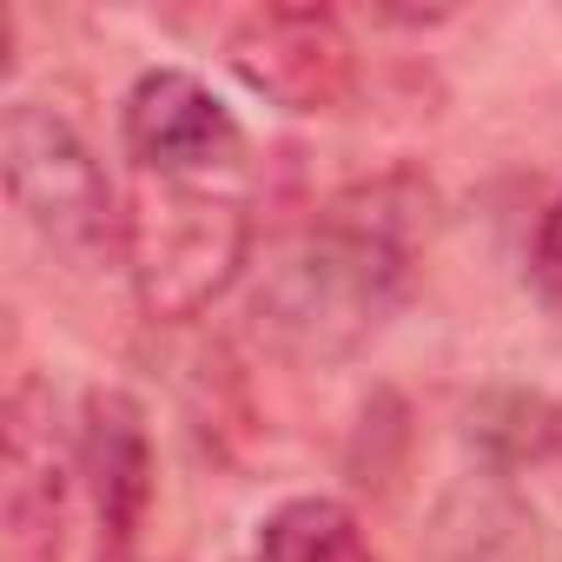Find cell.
Listing matches in <instances>:
<instances>
[{
	"mask_svg": "<svg viewBox=\"0 0 562 562\" xmlns=\"http://www.w3.org/2000/svg\"><path fill=\"white\" fill-rule=\"evenodd\" d=\"M430 199L404 179L358 186L325 205L312 232L278 251L251 292V331L271 358L299 371H331L358 358L404 305L411 232Z\"/></svg>",
	"mask_w": 562,
	"mask_h": 562,
	"instance_id": "cell-1",
	"label": "cell"
},
{
	"mask_svg": "<svg viewBox=\"0 0 562 562\" xmlns=\"http://www.w3.org/2000/svg\"><path fill=\"white\" fill-rule=\"evenodd\" d=\"M126 271L133 299L159 325H186L205 305L232 292L251 251V218L238 199L205 192V186H146V199L126 212Z\"/></svg>",
	"mask_w": 562,
	"mask_h": 562,
	"instance_id": "cell-2",
	"label": "cell"
},
{
	"mask_svg": "<svg viewBox=\"0 0 562 562\" xmlns=\"http://www.w3.org/2000/svg\"><path fill=\"white\" fill-rule=\"evenodd\" d=\"M0 172H8L14 212L54 251L93 258L106 245H126V212L113 205L106 166L60 106H47V100L8 106V120H0Z\"/></svg>",
	"mask_w": 562,
	"mask_h": 562,
	"instance_id": "cell-3",
	"label": "cell"
},
{
	"mask_svg": "<svg viewBox=\"0 0 562 562\" xmlns=\"http://www.w3.org/2000/svg\"><path fill=\"white\" fill-rule=\"evenodd\" d=\"M225 67L285 113H331L358 87V47L331 8H251L225 34Z\"/></svg>",
	"mask_w": 562,
	"mask_h": 562,
	"instance_id": "cell-4",
	"label": "cell"
},
{
	"mask_svg": "<svg viewBox=\"0 0 562 562\" xmlns=\"http://www.w3.org/2000/svg\"><path fill=\"white\" fill-rule=\"evenodd\" d=\"M120 139H126V153H133L139 172L172 179V186H192L205 172H225L245 153L238 113L199 74H186V67L139 74V87L120 106Z\"/></svg>",
	"mask_w": 562,
	"mask_h": 562,
	"instance_id": "cell-5",
	"label": "cell"
},
{
	"mask_svg": "<svg viewBox=\"0 0 562 562\" xmlns=\"http://www.w3.org/2000/svg\"><path fill=\"white\" fill-rule=\"evenodd\" d=\"M80 476L100 516V562H139V536L159 496V457L146 411L126 391H93L80 404Z\"/></svg>",
	"mask_w": 562,
	"mask_h": 562,
	"instance_id": "cell-6",
	"label": "cell"
},
{
	"mask_svg": "<svg viewBox=\"0 0 562 562\" xmlns=\"http://www.w3.org/2000/svg\"><path fill=\"white\" fill-rule=\"evenodd\" d=\"M67 549V457L54 411L27 384L8 411V476H0V562H60Z\"/></svg>",
	"mask_w": 562,
	"mask_h": 562,
	"instance_id": "cell-7",
	"label": "cell"
},
{
	"mask_svg": "<svg viewBox=\"0 0 562 562\" xmlns=\"http://www.w3.org/2000/svg\"><path fill=\"white\" fill-rule=\"evenodd\" d=\"M258 562H378V549L351 503L292 496L258 522Z\"/></svg>",
	"mask_w": 562,
	"mask_h": 562,
	"instance_id": "cell-8",
	"label": "cell"
},
{
	"mask_svg": "<svg viewBox=\"0 0 562 562\" xmlns=\"http://www.w3.org/2000/svg\"><path fill=\"white\" fill-rule=\"evenodd\" d=\"M536 285L562 312V199L542 212V232H536Z\"/></svg>",
	"mask_w": 562,
	"mask_h": 562,
	"instance_id": "cell-9",
	"label": "cell"
}]
</instances>
